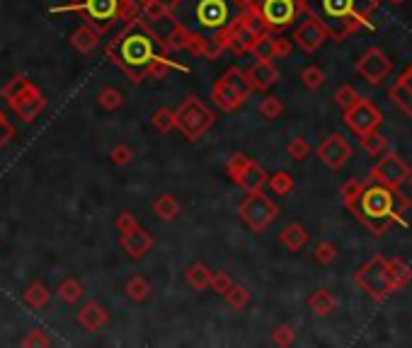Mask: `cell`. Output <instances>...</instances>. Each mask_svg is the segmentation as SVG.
Segmentation results:
<instances>
[{
    "label": "cell",
    "mask_w": 412,
    "mask_h": 348,
    "mask_svg": "<svg viewBox=\"0 0 412 348\" xmlns=\"http://www.w3.org/2000/svg\"><path fill=\"white\" fill-rule=\"evenodd\" d=\"M408 205L410 201L400 194V189H390L386 184L369 181L364 186V191H361L359 201L354 205H350V210L374 237H381L390 228V223L405 225L403 215L408 210Z\"/></svg>",
    "instance_id": "6da1fadb"
},
{
    "label": "cell",
    "mask_w": 412,
    "mask_h": 348,
    "mask_svg": "<svg viewBox=\"0 0 412 348\" xmlns=\"http://www.w3.org/2000/svg\"><path fill=\"white\" fill-rule=\"evenodd\" d=\"M376 8L379 0H306L308 15L335 39L374 29L371 15L376 12Z\"/></svg>",
    "instance_id": "7a4b0ae2"
},
{
    "label": "cell",
    "mask_w": 412,
    "mask_h": 348,
    "mask_svg": "<svg viewBox=\"0 0 412 348\" xmlns=\"http://www.w3.org/2000/svg\"><path fill=\"white\" fill-rule=\"evenodd\" d=\"M412 278V268L403 259L371 257L359 271L354 273V283L371 297L381 302L403 286H408Z\"/></svg>",
    "instance_id": "3957f363"
},
{
    "label": "cell",
    "mask_w": 412,
    "mask_h": 348,
    "mask_svg": "<svg viewBox=\"0 0 412 348\" xmlns=\"http://www.w3.org/2000/svg\"><path fill=\"white\" fill-rule=\"evenodd\" d=\"M345 124L361 138V136L381 129L384 114H381V109L374 102H369L366 97H359L350 109H345Z\"/></svg>",
    "instance_id": "277c9868"
},
{
    "label": "cell",
    "mask_w": 412,
    "mask_h": 348,
    "mask_svg": "<svg viewBox=\"0 0 412 348\" xmlns=\"http://www.w3.org/2000/svg\"><path fill=\"white\" fill-rule=\"evenodd\" d=\"M410 176V167L398 153H384L379 158V163L371 167L369 172V181L374 184H386L390 189H400V186L408 181Z\"/></svg>",
    "instance_id": "5b68a950"
},
{
    "label": "cell",
    "mask_w": 412,
    "mask_h": 348,
    "mask_svg": "<svg viewBox=\"0 0 412 348\" xmlns=\"http://www.w3.org/2000/svg\"><path fill=\"white\" fill-rule=\"evenodd\" d=\"M357 73L361 75V80H366L369 85H381L386 77L393 73V61L386 56V51H381L379 46H371L364 51V56L357 61Z\"/></svg>",
    "instance_id": "8992f818"
},
{
    "label": "cell",
    "mask_w": 412,
    "mask_h": 348,
    "mask_svg": "<svg viewBox=\"0 0 412 348\" xmlns=\"http://www.w3.org/2000/svg\"><path fill=\"white\" fill-rule=\"evenodd\" d=\"M318 158H320L327 167L340 170L342 165H347V160L352 158V145L347 143L340 134H332L320 143V148H318Z\"/></svg>",
    "instance_id": "52a82bcc"
},
{
    "label": "cell",
    "mask_w": 412,
    "mask_h": 348,
    "mask_svg": "<svg viewBox=\"0 0 412 348\" xmlns=\"http://www.w3.org/2000/svg\"><path fill=\"white\" fill-rule=\"evenodd\" d=\"M262 12L272 27H286L296 19L298 8L293 0H264Z\"/></svg>",
    "instance_id": "ba28073f"
},
{
    "label": "cell",
    "mask_w": 412,
    "mask_h": 348,
    "mask_svg": "<svg viewBox=\"0 0 412 348\" xmlns=\"http://www.w3.org/2000/svg\"><path fill=\"white\" fill-rule=\"evenodd\" d=\"M325 39H327L325 27H323L320 22H316L313 17L308 19V22H303L301 27H298V32H296V44L306 53L318 51V48L323 46V42H325Z\"/></svg>",
    "instance_id": "9c48e42d"
},
{
    "label": "cell",
    "mask_w": 412,
    "mask_h": 348,
    "mask_svg": "<svg viewBox=\"0 0 412 348\" xmlns=\"http://www.w3.org/2000/svg\"><path fill=\"white\" fill-rule=\"evenodd\" d=\"M388 95H390V100H393V104L398 107L405 116L412 119V71L410 68L393 82Z\"/></svg>",
    "instance_id": "30bf717a"
},
{
    "label": "cell",
    "mask_w": 412,
    "mask_h": 348,
    "mask_svg": "<svg viewBox=\"0 0 412 348\" xmlns=\"http://www.w3.org/2000/svg\"><path fill=\"white\" fill-rule=\"evenodd\" d=\"M245 213H248V220L255 228H264V225L277 215V208H274L267 199H262V196H255L248 203V208H245Z\"/></svg>",
    "instance_id": "8fae6325"
},
{
    "label": "cell",
    "mask_w": 412,
    "mask_h": 348,
    "mask_svg": "<svg viewBox=\"0 0 412 348\" xmlns=\"http://www.w3.org/2000/svg\"><path fill=\"white\" fill-rule=\"evenodd\" d=\"M199 19L206 27H221L225 19V8L221 0H204L202 10H199Z\"/></svg>",
    "instance_id": "7c38bea8"
},
{
    "label": "cell",
    "mask_w": 412,
    "mask_h": 348,
    "mask_svg": "<svg viewBox=\"0 0 412 348\" xmlns=\"http://www.w3.org/2000/svg\"><path fill=\"white\" fill-rule=\"evenodd\" d=\"M308 305H311V310L316 312V315L325 317L330 315L332 310H335V297H332L330 291H325V288H320V291H316L311 295V300H308Z\"/></svg>",
    "instance_id": "4fadbf2b"
},
{
    "label": "cell",
    "mask_w": 412,
    "mask_h": 348,
    "mask_svg": "<svg viewBox=\"0 0 412 348\" xmlns=\"http://www.w3.org/2000/svg\"><path fill=\"white\" fill-rule=\"evenodd\" d=\"M361 148L369 155H374V158H381V155L386 153V148H388V140H386L379 131H371V134L361 136Z\"/></svg>",
    "instance_id": "5bb4252c"
},
{
    "label": "cell",
    "mask_w": 412,
    "mask_h": 348,
    "mask_svg": "<svg viewBox=\"0 0 412 348\" xmlns=\"http://www.w3.org/2000/svg\"><path fill=\"white\" fill-rule=\"evenodd\" d=\"M282 242L286 244L289 249H301L303 244L308 242V232L301 228V225H289L282 232Z\"/></svg>",
    "instance_id": "9a60e30c"
},
{
    "label": "cell",
    "mask_w": 412,
    "mask_h": 348,
    "mask_svg": "<svg viewBox=\"0 0 412 348\" xmlns=\"http://www.w3.org/2000/svg\"><path fill=\"white\" fill-rule=\"evenodd\" d=\"M364 186H366V181H361V179H350V181H345V184H342L340 196H342V201H345L347 208H350V205H354L357 201H359Z\"/></svg>",
    "instance_id": "2e32d148"
},
{
    "label": "cell",
    "mask_w": 412,
    "mask_h": 348,
    "mask_svg": "<svg viewBox=\"0 0 412 348\" xmlns=\"http://www.w3.org/2000/svg\"><path fill=\"white\" fill-rule=\"evenodd\" d=\"M114 8H117L114 0H87V10H90L92 17H97V19L112 17V15H114Z\"/></svg>",
    "instance_id": "e0dca14e"
},
{
    "label": "cell",
    "mask_w": 412,
    "mask_h": 348,
    "mask_svg": "<svg viewBox=\"0 0 412 348\" xmlns=\"http://www.w3.org/2000/svg\"><path fill=\"white\" fill-rule=\"evenodd\" d=\"M357 100H359V92H357L352 85H342L340 90H337V95H335V102H337V107H340L342 111L350 109V107L354 104Z\"/></svg>",
    "instance_id": "ac0fdd59"
},
{
    "label": "cell",
    "mask_w": 412,
    "mask_h": 348,
    "mask_svg": "<svg viewBox=\"0 0 412 348\" xmlns=\"http://www.w3.org/2000/svg\"><path fill=\"white\" fill-rule=\"evenodd\" d=\"M274 80H277V71H274L269 63H259V66L255 68V82H257L259 87L272 85Z\"/></svg>",
    "instance_id": "d6986e66"
},
{
    "label": "cell",
    "mask_w": 412,
    "mask_h": 348,
    "mask_svg": "<svg viewBox=\"0 0 412 348\" xmlns=\"http://www.w3.org/2000/svg\"><path fill=\"white\" fill-rule=\"evenodd\" d=\"M301 80L306 87H311V90H316V87L323 85V80H325V75H323V71L318 66H308L306 71L301 73Z\"/></svg>",
    "instance_id": "ffe728a7"
},
{
    "label": "cell",
    "mask_w": 412,
    "mask_h": 348,
    "mask_svg": "<svg viewBox=\"0 0 412 348\" xmlns=\"http://www.w3.org/2000/svg\"><path fill=\"white\" fill-rule=\"evenodd\" d=\"M316 259L327 266V264H332L337 259V247H335V244H330V242H320L316 247Z\"/></svg>",
    "instance_id": "44dd1931"
},
{
    "label": "cell",
    "mask_w": 412,
    "mask_h": 348,
    "mask_svg": "<svg viewBox=\"0 0 412 348\" xmlns=\"http://www.w3.org/2000/svg\"><path fill=\"white\" fill-rule=\"evenodd\" d=\"M272 186H274V191H277V194H289V191L293 189V179L286 172H279V174H274Z\"/></svg>",
    "instance_id": "7402d4cb"
},
{
    "label": "cell",
    "mask_w": 412,
    "mask_h": 348,
    "mask_svg": "<svg viewBox=\"0 0 412 348\" xmlns=\"http://www.w3.org/2000/svg\"><path fill=\"white\" fill-rule=\"evenodd\" d=\"M308 143L303 138H293V143L289 145V155H291L293 160H306L308 158Z\"/></svg>",
    "instance_id": "603a6c76"
},
{
    "label": "cell",
    "mask_w": 412,
    "mask_h": 348,
    "mask_svg": "<svg viewBox=\"0 0 412 348\" xmlns=\"http://www.w3.org/2000/svg\"><path fill=\"white\" fill-rule=\"evenodd\" d=\"M282 111V102L277 100V97H269V100H264L262 104V114L267 116V119H274V116Z\"/></svg>",
    "instance_id": "cb8c5ba5"
},
{
    "label": "cell",
    "mask_w": 412,
    "mask_h": 348,
    "mask_svg": "<svg viewBox=\"0 0 412 348\" xmlns=\"http://www.w3.org/2000/svg\"><path fill=\"white\" fill-rule=\"evenodd\" d=\"M274 341H277L279 346L293 344V329H291V327H279V329L274 331Z\"/></svg>",
    "instance_id": "d4e9b609"
},
{
    "label": "cell",
    "mask_w": 412,
    "mask_h": 348,
    "mask_svg": "<svg viewBox=\"0 0 412 348\" xmlns=\"http://www.w3.org/2000/svg\"><path fill=\"white\" fill-rule=\"evenodd\" d=\"M129 291H131V297H134V300H141V297L146 295V283L144 281H134Z\"/></svg>",
    "instance_id": "484cf974"
},
{
    "label": "cell",
    "mask_w": 412,
    "mask_h": 348,
    "mask_svg": "<svg viewBox=\"0 0 412 348\" xmlns=\"http://www.w3.org/2000/svg\"><path fill=\"white\" fill-rule=\"evenodd\" d=\"M289 51H291V44H289L286 39H279V42H274V53H279V56H286Z\"/></svg>",
    "instance_id": "4316f807"
},
{
    "label": "cell",
    "mask_w": 412,
    "mask_h": 348,
    "mask_svg": "<svg viewBox=\"0 0 412 348\" xmlns=\"http://www.w3.org/2000/svg\"><path fill=\"white\" fill-rule=\"evenodd\" d=\"M233 293H235V295H230V302H233V305H243V302L248 300V293L240 291V288H238V291H233Z\"/></svg>",
    "instance_id": "83f0119b"
},
{
    "label": "cell",
    "mask_w": 412,
    "mask_h": 348,
    "mask_svg": "<svg viewBox=\"0 0 412 348\" xmlns=\"http://www.w3.org/2000/svg\"><path fill=\"white\" fill-rule=\"evenodd\" d=\"M388 3H393V5H403L405 0H388Z\"/></svg>",
    "instance_id": "f1b7e54d"
},
{
    "label": "cell",
    "mask_w": 412,
    "mask_h": 348,
    "mask_svg": "<svg viewBox=\"0 0 412 348\" xmlns=\"http://www.w3.org/2000/svg\"><path fill=\"white\" fill-rule=\"evenodd\" d=\"M408 181H410V186H412V170H410V176H408Z\"/></svg>",
    "instance_id": "f546056e"
},
{
    "label": "cell",
    "mask_w": 412,
    "mask_h": 348,
    "mask_svg": "<svg viewBox=\"0 0 412 348\" xmlns=\"http://www.w3.org/2000/svg\"><path fill=\"white\" fill-rule=\"evenodd\" d=\"M410 71H412V66H410Z\"/></svg>",
    "instance_id": "4dcf8cb0"
}]
</instances>
